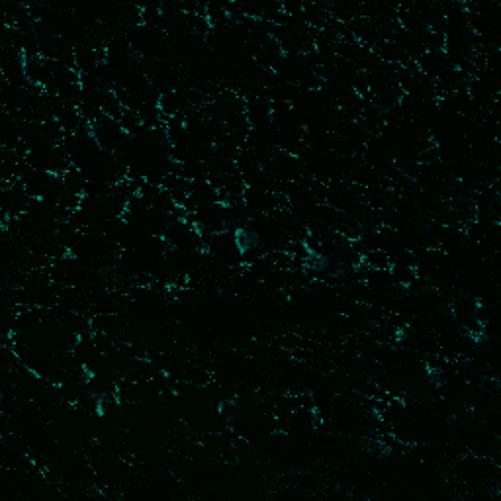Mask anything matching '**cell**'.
<instances>
[{"label": "cell", "instance_id": "6da1fadb", "mask_svg": "<svg viewBox=\"0 0 501 501\" xmlns=\"http://www.w3.org/2000/svg\"><path fill=\"white\" fill-rule=\"evenodd\" d=\"M90 129H92V138L98 143V147L104 151H110V153H118L125 143V139L129 138L118 120L106 118V116L102 118L100 122L92 125Z\"/></svg>", "mask_w": 501, "mask_h": 501}, {"label": "cell", "instance_id": "7a4b0ae2", "mask_svg": "<svg viewBox=\"0 0 501 501\" xmlns=\"http://www.w3.org/2000/svg\"><path fill=\"white\" fill-rule=\"evenodd\" d=\"M53 176L55 175L45 173V171H39V169L25 167L18 180H20V184L24 186L25 194H28L30 198H34V200H41V198L47 194V190H50V184H51V180H53Z\"/></svg>", "mask_w": 501, "mask_h": 501}, {"label": "cell", "instance_id": "3957f363", "mask_svg": "<svg viewBox=\"0 0 501 501\" xmlns=\"http://www.w3.org/2000/svg\"><path fill=\"white\" fill-rule=\"evenodd\" d=\"M417 69L423 73L425 76H429L431 81H437L438 76L443 73H447L449 69H452V65L447 59L445 51H425L417 61Z\"/></svg>", "mask_w": 501, "mask_h": 501}, {"label": "cell", "instance_id": "277c9868", "mask_svg": "<svg viewBox=\"0 0 501 501\" xmlns=\"http://www.w3.org/2000/svg\"><path fill=\"white\" fill-rule=\"evenodd\" d=\"M372 53H374V57L378 61L392 65V67H403V65L409 63V57L392 39H380L374 47H372Z\"/></svg>", "mask_w": 501, "mask_h": 501}, {"label": "cell", "instance_id": "5b68a950", "mask_svg": "<svg viewBox=\"0 0 501 501\" xmlns=\"http://www.w3.org/2000/svg\"><path fill=\"white\" fill-rule=\"evenodd\" d=\"M190 198L196 202L198 206H208V204H215L220 202L217 190L212 186V182L208 178H200V180H192L190 182Z\"/></svg>", "mask_w": 501, "mask_h": 501}, {"label": "cell", "instance_id": "8992f818", "mask_svg": "<svg viewBox=\"0 0 501 501\" xmlns=\"http://www.w3.org/2000/svg\"><path fill=\"white\" fill-rule=\"evenodd\" d=\"M63 184L65 188L71 192V194H76V196H85V192H87V186H88V178L87 175L75 167V164H71L65 173H63Z\"/></svg>", "mask_w": 501, "mask_h": 501}, {"label": "cell", "instance_id": "52a82bcc", "mask_svg": "<svg viewBox=\"0 0 501 501\" xmlns=\"http://www.w3.org/2000/svg\"><path fill=\"white\" fill-rule=\"evenodd\" d=\"M390 275H392L394 284L401 286V288H409L415 280L419 278L414 266H403V264H392L390 266Z\"/></svg>", "mask_w": 501, "mask_h": 501}, {"label": "cell", "instance_id": "ba28073f", "mask_svg": "<svg viewBox=\"0 0 501 501\" xmlns=\"http://www.w3.org/2000/svg\"><path fill=\"white\" fill-rule=\"evenodd\" d=\"M124 110V104L118 98V94L114 90H108L106 96H104V102H102V112H104V116L106 118H112V120H120Z\"/></svg>", "mask_w": 501, "mask_h": 501}, {"label": "cell", "instance_id": "9c48e42d", "mask_svg": "<svg viewBox=\"0 0 501 501\" xmlns=\"http://www.w3.org/2000/svg\"><path fill=\"white\" fill-rule=\"evenodd\" d=\"M363 266H366V268H376V270H388L392 264H390L388 253L378 249V250H370V253L364 255Z\"/></svg>", "mask_w": 501, "mask_h": 501}, {"label": "cell", "instance_id": "30bf717a", "mask_svg": "<svg viewBox=\"0 0 501 501\" xmlns=\"http://www.w3.org/2000/svg\"><path fill=\"white\" fill-rule=\"evenodd\" d=\"M151 208H153V210H157V212L171 213V215H173V212H175L178 206H176V202L173 200V196H171V194H169V192H167V190L163 188V190H161V192H159V194H157L153 200H151Z\"/></svg>", "mask_w": 501, "mask_h": 501}]
</instances>
